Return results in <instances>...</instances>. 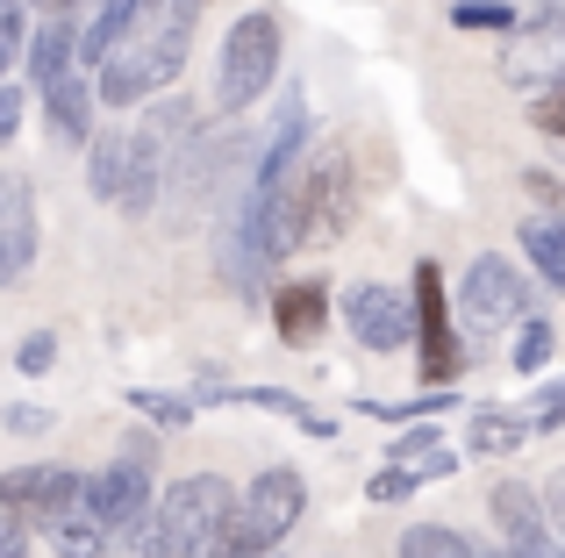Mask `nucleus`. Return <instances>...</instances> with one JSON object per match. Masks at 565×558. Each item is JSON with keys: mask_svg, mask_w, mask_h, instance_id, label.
Returning <instances> with one entry per match:
<instances>
[{"mask_svg": "<svg viewBox=\"0 0 565 558\" xmlns=\"http://www.w3.org/2000/svg\"><path fill=\"white\" fill-rule=\"evenodd\" d=\"M122 186H129V129H100L86 143V194L122 208Z\"/></svg>", "mask_w": 565, "mask_h": 558, "instance_id": "nucleus-16", "label": "nucleus"}, {"mask_svg": "<svg viewBox=\"0 0 565 558\" xmlns=\"http://www.w3.org/2000/svg\"><path fill=\"white\" fill-rule=\"evenodd\" d=\"M523 422H530V430H565V379H558V387H544L537 401L523 408Z\"/></svg>", "mask_w": 565, "mask_h": 558, "instance_id": "nucleus-30", "label": "nucleus"}, {"mask_svg": "<svg viewBox=\"0 0 565 558\" xmlns=\"http://www.w3.org/2000/svg\"><path fill=\"white\" fill-rule=\"evenodd\" d=\"M79 465H14V473H0V516H14L22 530H43L79 508Z\"/></svg>", "mask_w": 565, "mask_h": 558, "instance_id": "nucleus-7", "label": "nucleus"}, {"mask_svg": "<svg viewBox=\"0 0 565 558\" xmlns=\"http://www.w3.org/2000/svg\"><path fill=\"white\" fill-rule=\"evenodd\" d=\"M51 422H57V416H51V408H36V401H14V408H8V430H14V437H43Z\"/></svg>", "mask_w": 565, "mask_h": 558, "instance_id": "nucleus-33", "label": "nucleus"}, {"mask_svg": "<svg viewBox=\"0 0 565 558\" xmlns=\"http://www.w3.org/2000/svg\"><path fill=\"white\" fill-rule=\"evenodd\" d=\"M558 558H565V545H558Z\"/></svg>", "mask_w": 565, "mask_h": 558, "instance_id": "nucleus-38", "label": "nucleus"}, {"mask_svg": "<svg viewBox=\"0 0 565 558\" xmlns=\"http://www.w3.org/2000/svg\"><path fill=\"white\" fill-rule=\"evenodd\" d=\"M523 444H530L523 408H472V451L480 459H515Z\"/></svg>", "mask_w": 565, "mask_h": 558, "instance_id": "nucleus-17", "label": "nucleus"}, {"mask_svg": "<svg viewBox=\"0 0 565 558\" xmlns=\"http://www.w3.org/2000/svg\"><path fill=\"white\" fill-rule=\"evenodd\" d=\"M193 122H201L193 100H158V108H143V122L129 129V186H122V208L129 215H151L158 194L180 180L193 137H201Z\"/></svg>", "mask_w": 565, "mask_h": 558, "instance_id": "nucleus-4", "label": "nucleus"}, {"mask_svg": "<svg viewBox=\"0 0 565 558\" xmlns=\"http://www.w3.org/2000/svg\"><path fill=\"white\" fill-rule=\"evenodd\" d=\"M22 72H29V86H57L65 72H79V22L72 14H43V29H29V43H22Z\"/></svg>", "mask_w": 565, "mask_h": 558, "instance_id": "nucleus-13", "label": "nucleus"}, {"mask_svg": "<svg viewBox=\"0 0 565 558\" xmlns=\"http://www.w3.org/2000/svg\"><path fill=\"white\" fill-rule=\"evenodd\" d=\"M22 43H29V14L14 8V0H0V79H8V65H14Z\"/></svg>", "mask_w": 565, "mask_h": 558, "instance_id": "nucleus-29", "label": "nucleus"}, {"mask_svg": "<svg viewBox=\"0 0 565 558\" xmlns=\"http://www.w3.org/2000/svg\"><path fill=\"white\" fill-rule=\"evenodd\" d=\"M487 516H494L501 530V551L509 558H552V516H544V502L523 487V480H494L487 487Z\"/></svg>", "mask_w": 565, "mask_h": 558, "instance_id": "nucleus-11", "label": "nucleus"}, {"mask_svg": "<svg viewBox=\"0 0 565 558\" xmlns=\"http://www.w3.org/2000/svg\"><path fill=\"white\" fill-rule=\"evenodd\" d=\"M537 14H544L537 29H552V36H565V0H537Z\"/></svg>", "mask_w": 565, "mask_h": 558, "instance_id": "nucleus-37", "label": "nucleus"}, {"mask_svg": "<svg viewBox=\"0 0 565 558\" xmlns=\"http://www.w3.org/2000/svg\"><path fill=\"white\" fill-rule=\"evenodd\" d=\"M415 487H429V480L415 473V465H380V473L365 480V502H380V508H386V502H408Z\"/></svg>", "mask_w": 565, "mask_h": 558, "instance_id": "nucleus-25", "label": "nucleus"}, {"mask_svg": "<svg viewBox=\"0 0 565 558\" xmlns=\"http://www.w3.org/2000/svg\"><path fill=\"white\" fill-rule=\"evenodd\" d=\"M129 408H137L151 430H186V422H193V401H180V394H151V387L129 394Z\"/></svg>", "mask_w": 565, "mask_h": 558, "instance_id": "nucleus-24", "label": "nucleus"}, {"mask_svg": "<svg viewBox=\"0 0 565 558\" xmlns=\"http://www.w3.org/2000/svg\"><path fill=\"white\" fill-rule=\"evenodd\" d=\"M193 22H201V0H137L122 43L94 65V100L100 108H137V100L166 94L172 79L186 72L193 51Z\"/></svg>", "mask_w": 565, "mask_h": 558, "instance_id": "nucleus-1", "label": "nucleus"}, {"mask_svg": "<svg viewBox=\"0 0 565 558\" xmlns=\"http://www.w3.org/2000/svg\"><path fill=\"white\" fill-rule=\"evenodd\" d=\"M365 416L380 422H408V416H444V408H458V387H423L415 401H359Z\"/></svg>", "mask_w": 565, "mask_h": 558, "instance_id": "nucleus-23", "label": "nucleus"}, {"mask_svg": "<svg viewBox=\"0 0 565 558\" xmlns=\"http://www.w3.org/2000/svg\"><path fill=\"white\" fill-rule=\"evenodd\" d=\"M523 186L544 201V215H565V180H552L544 165H530V172H523Z\"/></svg>", "mask_w": 565, "mask_h": 558, "instance_id": "nucleus-32", "label": "nucleus"}, {"mask_svg": "<svg viewBox=\"0 0 565 558\" xmlns=\"http://www.w3.org/2000/svg\"><path fill=\"white\" fill-rule=\"evenodd\" d=\"M36 194H29V180H14V172H0V279H22L36 266Z\"/></svg>", "mask_w": 565, "mask_h": 558, "instance_id": "nucleus-12", "label": "nucleus"}, {"mask_svg": "<svg viewBox=\"0 0 565 558\" xmlns=\"http://www.w3.org/2000/svg\"><path fill=\"white\" fill-rule=\"evenodd\" d=\"M279 57H287V29H279V8H250L230 22L215 57V115H244L258 108L279 86Z\"/></svg>", "mask_w": 565, "mask_h": 558, "instance_id": "nucleus-2", "label": "nucleus"}, {"mask_svg": "<svg viewBox=\"0 0 565 558\" xmlns=\"http://www.w3.org/2000/svg\"><path fill=\"white\" fill-rule=\"evenodd\" d=\"M429 451H444V430H429V422H423V430H401V437H394L386 465H423Z\"/></svg>", "mask_w": 565, "mask_h": 558, "instance_id": "nucleus-28", "label": "nucleus"}, {"mask_svg": "<svg viewBox=\"0 0 565 558\" xmlns=\"http://www.w3.org/2000/svg\"><path fill=\"white\" fill-rule=\"evenodd\" d=\"M180 558H244V545H236V516H222V523H207L201 537L180 551Z\"/></svg>", "mask_w": 565, "mask_h": 558, "instance_id": "nucleus-26", "label": "nucleus"}, {"mask_svg": "<svg viewBox=\"0 0 565 558\" xmlns=\"http://www.w3.org/2000/svg\"><path fill=\"white\" fill-rule=\"evenodd\" d=\"M537 137L565 143V79H558V86H544V94H537Z\"/></svg>", "mask_w": 565, "mask_h": 558, "instance_id": "nucleus-31", "label": "nucleus"}, {"mask_svg": "<svg viewBox=\"0 0 565 558\" xmlns=\"http://www.w3.org/2000/svg\"><path fill=\"white\" fill-rule=\"evenodd\" d=\"M43 122H51V137L65 151L94 143V86H86V72H65L57 86H43Z\"/></svg>", "mask_w": 565, "mask_h": 558, "instance_id": "nucleus-15", "label": "nucleus"}, {"mask_svg": "<svg viewBox=\"0 0 565 558\" xmlns=\"http://www.w3.org/2000/svg\"><path fill=\"white\" fill-rule=\"evenodd\" d=\"M552 344H558V330H552L544 315L515 322V351H509V365H515V373H544V365H552Z\"/></svg>", "mask_w": 565, "mask_h": 558, "instance_id": "nucleus-22", "label": "nucleus"}, {"mask_svg": "<svg viewBox=\"0 0 565 558\" xmlns=\"http://www.w3.org/2000/svg\"><path fill=\"white\" fill-rule=\"evenodd\" d=\"M222 516H236V494H230V480H222V473L172 480V487L158 494L151 508H143L137 530L122 537V551H129V558H180L193 537H201L207 523H222Z\"/></svg>", "mask_w": 565, "mask_h": 558, "instance_id": "nucleus-3", "label": "nucleus"}, {"mask_svg": "<svg viewBox=\"0 0 565 558\" xmlns=\"http://www.w3.org/2000/svg\"><path fill=\"white\" fill-rule=\"evenodd\" d=\"M458 301H466V315L487 322V330H501V322H530V279L515 272L501 251H487V258H472V266H466Z\"/></svg>", "mask_w": 565, "mask_h": 558, "instance_id": "nucleus-10", "label": "nucleus"}, {"mask_svg": "<svg viewBox=\"0 0 565 558\" xmlns=\"http://www.w3.org/2000/svg\"><path fill=\"white\" fill-rule=\"evenodd\" d=\"M51 365H57V336L51 330H29L22 344H14V373L36 379V373H51Z\"/></svg>", "mask_w": 565, "mask_h": 558, "instance_id": "nucleus-27", "label": "nucleus"}, {"mask_svg": "<svg viewBox=\"0 0 565 558\" xmlns=\"http://www.w3.org/2000/svg\"><path fill=\"white\" fill-rule=\"evenodd\" d=\"M273 330H279V344L308 351L322 330H330V287H322V279H294V287H279L273 293Z\"/></svg>", "mask_w": 565, "mask_h": 558, "instance_id": "nucleus-14", "label": "nucleus"}, {"mask_svg": "<svg viewBox=\"0 0 565 558\" xmlns=\"http://www.w3.org/2000/svg\"><path fill=\"white\" fill-rule=\"evenodd\" d=\"M537 502H544V516H558V530H565V473L552 480V487H544L537 494ZM558 545H565V537H558Z\"/></svg>", "mask_w": 565, "mask_h": 558, "instance_id": "nucleus-36", "label": "nucleus"}, {"mask_svg": "<svg viewBox=\"0 0 565 558\" xmlns=\"http://www.w3.org/2000/svg\"><path fill=\"white\" fill-rule=\"evenodd\" d=\"M451 29H472V36H515V29H523V14H515L509 0H458V8H451Z\"/></svg>", "mask_w": 565, "mask_h": 558, "instance_id": "nucleus-21", "label": "nucleus"}, {"mask_svg": "<svg viewBox=\"0 0 565 558\" xmlns=\"http://www.w3.org/2000/svg\"><path fill=\"white\" fill-rule=\"evenodd\" d=\"M301 516H308V480L294 465H265L236 502V545H244V558H265L301 530Z\"/></svg>", "mask_w": 565, "mask_h": 558, "instance_id": "nucleus-5", "label": "nucleus"}, {"mask_svg": "<svg viewBox=\"0 0 565 558\" xmlns=\"http://www.w3.org/2000/svg\"><path fill=\"white\" fill-rule=\"evenodd\" d=\"M151 502H158V487H151V465L143 459H115V465H100V473H86V487H79V508L115 537V545L143 523Z\"/></svg>", "mask_w": 565, "mask_h": 558, "instance_id": "nucleus-8", "label": "nucleus"}, {"mask_svg": "<svg viewBox=\"0 0 565 558\" xmlns=\"http://www.w3.org/2000/svg\"><path fill=\"white\" fill-rule=\"evenodd\" d=\"M523 258L537 266L544 287L565 293V215H530L523 223Z\"/></svg>", "mask_w": 565, "mask_h": 558, "instance_id": "nucleus-18", "label": "nucleus"}, {"mask_svg": "<svg viewBox=\"0 0 565 558\" xmlns=\"http://www.w3.org/2000/svg\"><path fill=\"white\" fill-rule=\"evenodd\" d=\"M337 315H344V330L359 336L365 351H401L415 344V308L401 287H380V279H359V287L337 301Z\"/></svg>", "mask_w": 565, "mask_h": 558, "instance_id": "nucleus-9", "label": "nucleus"}, {"mask_svg": "<svg viewBox=\"0 0 565 558\" xmlns=\"http://www.w3.org/2000/svg\"><path fill=\"white\" fill-rule=\"evenodd\" d=\"M408 308H415V351H423V387H458L466 373V351H458V330H451V308H444V272L437 258L415 266V287H408Z\"/></svg>", "mask_w": 565, "mask_h": 558, "instance_id": "nucleus-6", "label": "nucleus"}, {"mask_svg": "<svg viewBox=\"0 0 565 558\" xmlns=\"http://www.w3.org/2000/svg\"><path fill=\"white\" fill-rule=\"evenodd\" d=\"M401 558H501V551L472 545L451 523H415V530H401Z\"/></svg>", "mask_w": 565, "mask_h": 558, "instance_id": "nucleus-19", "label": "nucleus"}, {"mask_svg": "<svg viewBox=\"0 0 565 558\" xmlns=\"http://www.w3.org/2000/svg\"><path fill=\"white\" fill-rule=\"evenodd\" d=\"M0 558H29V530L14 516H0Z\"/></svg>", "mask_w": 565, "mask_h": 558, "instance_id": "nucleus-35", "label": "nucleus"}, {"mask_svg": "<svg viewBox=\"0 0 565 558\" xmlns=\"http://www.w3.org/2000/svg\"><path fill=\"white\" fill-rule=\"evenodd\" d=\"M43 537H51V551H57V558H108V551H115V537L100 530L86 508H72V516L43 523Z\"/></svg>", "mask_w": 565, "mask_h": 558, "instance_id": "nucleus-20", "label": "nucleus"}, {"mask_svg": "<svg viewBox=\"0 0 565 558\" xmlns=\"http://www.w3.org/2000/svg\"><path fill=\"white\" fill-rule=\"evenodd\" d=\"M22 108H29V100H22V86H8V79H0V143H14V137H22Z\"/></svg>", "mask_w": 565, "mask_h": 558, "instance_id": "nucleus-34", "label": "nucleus"}]
</instances>
